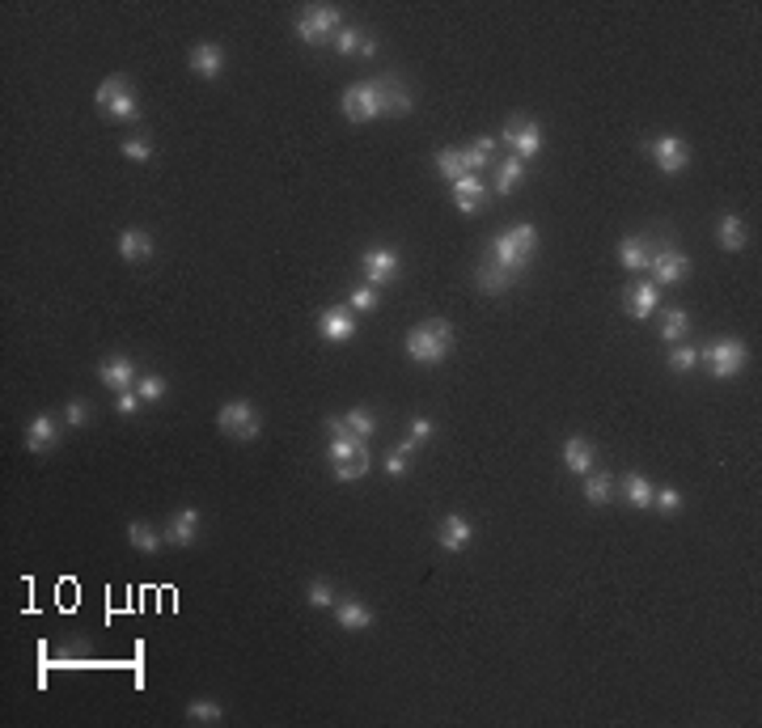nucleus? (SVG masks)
I'll use <instances>...</instances> for the list:
<instances>
[{"label":"nucleus","mask_w":762,"mask_h":728,"mask_svg":"<svg viewBox=\"0 0 762 728\" xmlns=\"http://www.w3.org/2000/svg\"><path fill=\"white\" fill-rule=\"evenodd\" d=\"M454 343H457L454 326L445 322V318H428V322H420V326H411V331H406L403 352L415 360V364H440V360L454 352Z\"/></svg>","instance_id":"obj_1"},{"label":"nucleus","mask_w":762,"mask_h":728,"mask_svg":"<svg viewBox=\"0 0 762 728\" xmlns=\"http://www.w3.org/2000/svg\"><path fill=\"white\" fill-rule=\"evenodd\" d=\"M343 30V13L339 4H306L301 17H297V38L306 43V47H322V43H335V34Z\"/></svg>","instance_id":"obj_2"},{"label":"nucleus","mask_w":762,"mask_h":728,"mask_svg":"<svg viewBox=\"0 0 762 728\" xmlns=\"http://www.w3.org/2000/svg\"><path fill=\"white\" fill-rule=\"evenodd\" d=\"M699 356L708 360V369H712V377L716 381H729V377H741L746 372V364H749V347H746V339H716V343H708Z\"/></svg>","instance_id":"obj_3"},{"label":"nucleus","mask_w":762,"mask_h":728,"mask_svg":"<svg viewBox=\"0 0 762 728\" xmlns=\"http://www.w3.org/2000/svg\"><path fill=\"white\" fill-rule=\"evenodd\" d=\"M216 428L233 440H255L263 432V420L255 403H246V398H229L221 411H216Z\"/></svg>","instance_id":"obj_4"},{"label":"nucleus","mask_w":762,"mask_h":728,"mask_svg":"<svg viewBox=\"0 0 762 728\" xmlns=\"http://www.w3.org/2000/svg\"><path fill=\"white\" fill-rule=\"evenodd\" d=\"M500 140L513 148V157H521V162H534L538 153H542V123H538V119H530V114H513V119L504 123Z\"/></svg>","instance_id":"obj_5"},{"label":"nucleus","mask_w":762,"mask_h":728,"mask_svg":"<svg viewBox=\"0 0 762 728\" xmlns=\"http://www.w3.org/2000/svg\"><path fill=\"white\" fill-rule=\"evenodd\" d=\"M339 111L348 114V123H373V119H381V94H377V81L348 85L343 97H339Z\"/></svg>","instance_id":"obj_6"},{"label":"nucleus","mask_w":762,"mask_h":728,"mask_svg":"<svg viewBox=\"0 0 762 728\" xmlns=\"http://www.w3.org/2000/svg\"><path fill=\"white\" fill-rule=\"evenodd\" d=\"M649 157L652 165L666 174V179H678V174H686V165H691V145L682 140V136H657V140H649Z\"/></svg>","instance_id":"obj_7"},{"label":"nucleus","mask_w":762,"mask_h":728,"mask_svg":"<svg viewBox=\"0 0 762 728\" xmlns=\"http://www.w3.org/2000/svg\"><path fill=\"white\" fill-rule=\"evenodd\" d=\"M360 272H364V284L389 289V284L403 275V259H398V250H389V246H373V250L360 255Z\"/></svg>","instance_id":"obj_8"},{"label":"nucleus","mask_w":762,"mask_h":728,"mask_svg":"<svg viewBox=\"0 0 762 728\" xmlns=\"http://www.w3.org/2000/svg\"><path fill=\"white\" fill-rule=\"evenodd\" d=\"M649 272H652V284L657 289H669V284H682L686 275H691V259L682 255L678 246H652V263H649Z\"/></svg>","instance_id":"obj_9"},{"label":"nucleus","mask_w":762,"mask_h":728,"mask_svg":"<svg viewBox=\"0 0 762 728\" xmlns=\"http://www.w3.org/2000/svg\"><path fill=\"white\" fill-rule=\"evenodd\" d=\"M377 94H381V114L403 119V114L415 111V89H411L398 72H381V77H377Z\"/></svg>","instance_id":"obj_10"},{"label":"nucleus","mask_w":762,"mask_h":728,"mask_svg":"<svg viewBox=\"0 0 762 728\" xmlns=\"http://www.w3.org/2000/svg\"><path fill=\"white\" fill-rule=\"evenodd\" d=\"M97 381L106 389H114V394H123V389H136V381H140V364L131 356H123V352H114V356L97 360Z\"/></svg>","instance_id":"obj_11"},{"label":"nucleus","mask_w":762,"mask_h":728,"mask_svg":"<svg viewBox=\"0 0 762 728\" xmlns=\"http://www.w3.org/2000/svg\"><path fill=\"white\" fill-rule=\"evenodd\" d=\"M623 309H627V318H635V322H649L652 314L661 309V289H657L652 280L627 284V289H623Z\"/></svg>","instance_id":"obj_12"},{"label":"nucleus","mask_w":762,"mask_h":728,"mask_svg":"<svg viewBox=\"0 0 762 728\" xmlns=\"http://www.w3.org/2000/svg\"><path fill=\"white\" fill-rule=\"evenodd\" d=\"M318 335L326 343H352L356 339V318H352V309L348 305H331L318 314Z\"/></svg>","instance_id":"obj_13"},{"label":"nucleus","mask_w":762,"mask_h":728,"mask_svg":"<svg viewBox=\"0 0 762 728\" xmlns=\"http://www.w3.org/2000/svg\"><path fill=\"white\" fill-rule=\"evenodd\" d=\"M60 420L55 415H47V411H38V415H30V423H26V449L30 454H51L55 445H60Z\"/></svg>","instance_id":"obj_14"},{"label":"nucleus","mask_w":762,"mask_h":728,"mask_svg":"<svg viewBox=\"0 0 762 728\" xmlns=\"http://www.w3.org/2000/svg\"><path fill=\"white\" fill-rule=\"evenodd\" d=\"M449 187H454L457 212H466V216H474V212H483L487 204H491V191H487V182L479 179V174H466V179L449 182Z\"/></svg>","instance_id":"obj_15"},{"label":"nucleus","mask_w":762,"mask_h":728,"mask_svg":"<svg viewBox=\"0 0 762 728\" xmlns=\"http://www.w3.org/2000/svg\"><path fill=\"white\" fill-rule=\"evenodd\" d=\"M187 68L195 77H204V81H216L225 72V47L221 43H195L191 55H187Z\"/></svg>","instance_id":"obj_16"},{"label":"nucleus","mask_w":762,"mask_h":728,"mask_svg":"<svg viewBox=\"0 0 762 728\" xmlns=\"http://www.w3.org/2000/svg\"><path fill=\"white\" fill-rule=\"evenodd\" d=\"M165 547H195V538H199V513L195 508H179L174 517L165 521Z\"/></svg>","instance_id":"obj_17"},{"label":"nucleus","mask_w":762,"mask_h":728,"mask_svg":"<svg viewBox=\"0 0 762 728\" xmlns=\"http://www.w3.org/2000/svg\"><path fill=\"white\" fill-rule=\"evenodd\" d=\"M471 538H474V530H471V521L462 517V513H449V517H440V525H437V542H440V550H449V555H457V550H466V547H471Z\"/></svg>","instance_id":"obj_18"},{"label":"nucleus","mask_w":762,"mask_h":728,"mask_svg":"<svg viewBox=\"0 0 762 728\" xmlns=\"http://www.w3.org/2000/svg\"><path fill=\"white\" fill-rule=\"evenodd\" d=\"M119 259L123 263H148L153 259V233L140 225H128L119 233Z\"/></svg>","instance_id":"obj_19"},{"label":"nucleus","mask_w":762,"mask_h":728,"mask_svg":"<svg viewBox=\"0 0 762 728\" xmlns=\"http://www.w3.org/2000/svg\"><path fill=\"white\" fill-rule=\"evenodd\" d=\"M331 615H335V623H339L343 632H364V627H373V610H369L360 598H339L335 606H331Z\"/></svg>","instance_id":"obj_20"},{"label":"nucleus","mask_w":762,"mask_h":728,"mask_svg":"<svg viewBox=\"0 0 762 728\" xmlns=\"http://www.w3.org/2000/svg\"><path fill=\"white\" fill-rule=\"evenodd\" d=\"M584 500L593 504V508H606V504L618 500V479L610 470H589L584 474Z\"/></svg>","instance_id":"obj_21"},{"label":"nucleus","mask_w":762,"mask_h":728,"mask_svg":"<svg viewBox=\"0 0 762 728\" xmlns=\"http://www.w3.org/2000/svg\"><path fill=\"white\" fill-rule=\"evenodd\" d=\"M491 263H500L504 272L521 275V272H525V263H530V255L517 246V238H513V233H500V238H491Z\"/></svg>","instance_id":"obj_22"},{"label":"nucleus","mask_w":762,"mask_h":728,"mask_svg":"<svg viewBox=\"0 0 762 728\" xmlns=\"http://www.w3.org/2000/svg\"><path fill=\"white\" fill-rule=\"evenodd\" d=\"M564 466L572 470V474H589V470H598V449H593V440L584 437H568V445H564Z\"/></svg>","instance_id":"obj_23"},{"label":"nucleus","mask_w":762,"mask_h":728,"mask_svg":"<svg viewBox=\"0 0 762 728\" xmlns=\"http://www.w3.org/2000/svg\"><path fill=\"white\" fill-rule=\"evenodd\" d=\"M716 238H720V246H724L729 255H737V250H746L749 246V229L737 212H724V216L716 221Z\"/></svg>","instance_id":"obj_24"},{"label":"nucleus","mask_w":762,"mask_h":728,"mask_svg":"<svg viewBox=\"0 0 762 728\" xmlns=\"http://www.w3.org/2000/svg\"><path fill=\"white\" fill-rule=\"evenodd\" d=\"M618 263H623L627 272H649V263H652V242H649V238H640V233L623 238V242H618Z\"/></svg>","instance_id":"obj_25"},{"label":"nucleus","mask_w":762,"mask_h":728,"mask_svg":"<svg viewBox=\"0 0 762 728\" xmlns=\"http://www.w3.org/2000/svg\"><path fill=\"white\" fill-rule=\"evenodd\" d=\"M474 284H479L483 292H508L513 284H517V275H513V272H504L500 263L483 259V263H479V272H474Z\"/></svg>","instance_id":"obj_26"},{"label":"nucleus","mask_w":762,"mask_h":728,"mask_svg":"<svg viewBox=\"0 0 762 728\" xmlns=\"http://www.w3.org/2000/svg\"><path fill=\"white\" fill-rule=\"evenodd\" d=\"M462 162H466V174L496 170V140H491V136H479L471 148H462Z\"/></svg>","instance_id":"obj_27"},{"label":"nucleus","mask_w":762,"mask_h":728,"mask_svg":"<svg viewBox=\"0 0 762 728\" xmlns=\"http://www.w3.org/2000/svg\"><path fill=\"white\" fill-rule=\"evenodd\" d=\"M623 500L632 504V508H640V513H649L652 508V483L640 474V470H627V474H623Z\"/></svg>","instance_id":"obj_28"},{"label":"nucleus","mask_w":762,"mask_h":728,"mask_svg":"<svg viewBox=\"0 0 762 728\" xmlns=\"http://www.w3.org/2000/svg\"><path fill=\"white\" fill-rule=\"evenodd\" d=\"M128 542H131V550H140V555H157V550L165 547V538L140 517L128 521Z\"/></svg>","instance_id":"obj_29"},{"label":"nucleus","mask_w":762,"mask_h":728,"mask_svg":"<svg viewBox=\"0 0 762 728\" xmlns=\"http://www.w3.org/2000/svg\"><path fill=\"white\" fill-rule=\"evenodd\" d=\"M525 182V162L521 157H504V162H496V195H513Z\"/></svg>","instance_id":"obj_30"},{"label":"nucleus","mask_w":762,"mask_h":728,"mask_svg":"<svg viewBox=\"0 0 762 728\" xmlns=\"http://www.w3.org/2000/svg\"><path fill=\"white\" fill-rule=\"evenodd\" d=\"M102 119H111V123H140V97H136V89H128V94H119L102 111Z\"/></svg>","instance_id":"obj_31"},{"label":"nucleus","mask_w":762,"mask_h":728,"mask_svg":"<svg viewBox=\"0 0 762 728\" xmlns=\"http://www.w3.org/2000/svg\"><path fill=\"white\" fill-rule=\"evenodd\" d=\"M364 449H369V440H356L352 432H339V437H331V445H326V457H331L335 466H343V462L360 457Z\"/></svg>","instance_id":"obj_32"},{"label":"nucleus","mask_w":762,"mask_h":728,"mask_svg":"<svg viewBox=\"0 0 762 728\" xmlns=\"http://www.w3.org/2000/svg\"><path fill=\"white\" fill-rule=\"evenodd\" d=\"M691 335V314L686 309H661V339L666 343H682Z\"/></svg>","instance_id":"obj_33"},{"label":"nucleus","mask_w":762,"mask_h":728,"mask_svg":"<svg viewBox=\"0 0 762 728\" xmlns=\"http://www.w3.org/2000/svg\"><path fill=\"white\" fill-rule=\"evenodd\" d=\"M187 720H191V724H221V720H225V707H221L216 699L199 695V699L187 703Z\"/></svg>","instance_id":"obj_34"},{"label":"nucleus","mask_w":762,"mask_h":728,"mask_svg":"<svg viewBox=\"0 0 762 728\" xmlns=\"http://www.w3.org/2000/svg\"><path fill=\"white\" fill-rule=\"evenodd\" d=\"M437 174L445 182H457V179H466V162H462V148H437Z\"/></svg>","instance_id":"obj_35"},{"label":"nucleus","mask_w":762,"mask_h":728,"mask_svg":"<svg viewBox=\"0 0 762 728\" xmlns=\"http://www.w3.org/2000/svg\"><path fill=\"white\" fill-rule=\"evenodd\" d=\"M343 423H348V432L356 440H369L377 432V415L369 411V406H352L348 415H343Z\"/></svg>","instance_id":"obj_36"},{"label":"nucleus","mask_w":762,"mask_h":728,"mask_svg":"<svg viewBox=\"0 0 762 728\" xmlns=\"http://www.w3.org/2000/svg\"><path fill=\"white\" fill-rule=\"evenodd\" d=\"M128 89H131V77H123V72H114V77H106V81L97 85V94H94L97 114L106 111V106H111V102H114L119 94H128Z\"/></svg>","instance_id":"obj_37"},{"label":"nucleus","mask_w":762,"mask_h":728,"mask_svg":"<svg viewBox=\"0 0 762 728\" xmlns=\"http://www.w3.org/2000/svg\"><path fill=\"white\" fill-rule=\"evenodd\" d=\"M377 305H381V289H373V284H360V289L348 292V309L352 314H373Z\"/></svg>","instance_id":"obj_38"},{"label":"nucleus","mask_w":762,"mask_h":728,"mask_svg":"<svg viewBox=\"0 0 762 728\" xmlns=\"http://www.w3.org/2000/svg\"><path fill=\"white\" fill-rule=\"evenodd\" d=\"M373 470V457H369V449L360 457H352V462H343V466H331V474L339 479V483H356V479H364Z\"/></svg>","instance_id":"obj_39"},{"label":"nucleus","mask_w":762,"mask_h":728,"mask_svg":"<svg viewBox=\"0 0 762 728\" xmlns=\"http://www.w3.org/2000/svg\"><path fill=\"white\" fill-rule=\"evenodd\" d=\"M165 377H157V372H140V381H136V394H140V403L145 406H153V403H162L165 398Z\"/></svg>","instance_id":"obj_40"},{"label":"nucleus","mask_w":762,"mask_h":728,"mask_svg":"<svg viewBox=\"0 0 762 728\" xmlns=\"http://www.w3.org/2000/svg\"><path fill=\"white\" fill-rule=\"evenodd\" d=\"M360 43H364V30H360V26H343L331 47L339 51V55H348V60H360Z\"/></svg>","instance_id":"obj_41"},{"label":"nucleus","mask_w":762,"mask_h":728,"mask_svg":"<svg viewBox=\"0 0 762 728\" xmlns=\"http://www.w3.org/2000/svg\"><path fill=\"white\" fill-rule=\"evenodd\" d=\"M699 364V347H691V343H674V352H669V372H695Z\"/></svg>","instance_id":"obj_42"},{"label":"nucleus","mask_w":762,"mask_h":728,"mask_svg":"<svg viewBox=\"0 0 762 728\" xmlns=\"http://www.w3.org/2000/svg\"><path fill=\"white\" fill-rule=\"evenodd\" d=\"M682 491L678 487H652V508L657 513H666V517H674V513H682Z\"/></svg>","instance_id":"obj_43"},{"label":"nucleus","mask_w":762,"mask_h":728,"mask_svg":"<svg viewBox=\"0 0 762 728\" xmlns=\"http://www.w3.org/2000/svg\"><path fill=\"white\" fill-rule=\"evenodd\" d=\"M306 598H309V606L314 610H331L335 606V589H331V581H309V589H306Z\"/></svg>","instance_id":"obj_44"},{"label":"nucleus","mask_w":762,"mask_h":728,"mask_svg":"<svg viewBox=\"0 0 762 728\" xmlns=\"http://www.w3.org/2000/svg\"><path fill=\"white\" fill-rule=\"evenodd\" d=\"M123 157H128V162H153V140H148V136H131V140H123Z\"/></svg>","instance_id":"obj_45"},{"label":"nucleus","mask_w":762,"mask_h":728,"mask_svg":"<svg viewBox=\"0 0 762 728\" xmlns=\"http://www.w3.org/2000/svg\"><path fill=\"white\" fill-rule=\"evenodd\" d=\"M89 420H94V411H89V403H81V398H72V403L64 406V423H68V428H77V432H81Z\"/></svg>","instance_id":"obj_46"},{"label":"nucleus","mask_w":762,"mask_h":728,"mask_svg":"<svg viewBox=\"0 0 762 728\" xmlns=\"http://www.w3.org/2000/svg\"><path fill=\"white\" fill-rule=\"evenodd\" d=\"M508 233L517 238V246H521V250H525V255H534V246H538V229L530 225V221H521V225H513V229H508Z\"/></svg>","instance_id":"obj_47"},{"label":"nucleus","mask_w":762,"mask_h":728,"mask_svg":"<svg viewBox=\"0 0 762 728\" xmlns=\"http://www.w3.org/2000/svg\"><path fill=\"white\" fill-rule=\"evenodd\" d=\"M432 432H437V428H432V420H423V415H420V420H411V437H406V440L420 449V445H428V440H432Z\"/></svg>","instance_id":"obj_48"},{"label":"nucleus","mask_w":762,"mask_h":728,"mask_svg":"<svg viewBox=\"0 0 762 728\" xmlns=\"http://www.w3.org/2000/svg\"><path fill=\"white\" fill-rule=\"evenodd\" d=\"M140 394H136V389H123V394H114V411H119V415H136V411H140Z\"/></svg>","instance_id":"obj_49"},{"label":"nucleus","mask_w":762,"mask_h":728,"mask_svg":"<svg viewBox=\"0 0 762 728\" xmlns=\"http://www.w3.org/2000/svg\"><path fill=\"white\" fill-rule=\"evenodd\" d=\"M381 470H386L389 479H403L406 470H411V466H406V454H403V449H394V454L386 457V466H381Z\"/></svg>","instance_id":"obj_50"},{"label":"nucleus","mask_w":762,"mask_h":728,"mask_svg":"<svg viewBox=\"0 0 762 728\" xmlns=\"http://www.w3.org/2000/svg\"><path fill=\"white\" fill-rule=\"evenodd\" d=\"M377 55V38L373 34H364V43H360V60H373Z\"/></svg>","instance_id":"obj_51"}]
</instances>
